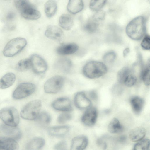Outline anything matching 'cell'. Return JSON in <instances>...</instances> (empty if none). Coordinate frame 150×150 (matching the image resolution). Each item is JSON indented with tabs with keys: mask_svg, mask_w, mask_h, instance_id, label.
<instances>
[{
	"mask_svg": "<svg viewBox=\"0 0 150 150\" xmlns=\"http://www.w3.org/2000/svg\"><path fill=\"white\" fill-rule=\"evenodd\" d=\"M146 22V18L144 16H140L135 18L126 26V32L127 35L133 40H140L145 33Z\"/></svg>",
	"mask_w": 150,
	"mask_h": 150,
	"instance_id": "cell-1",
	"label": "cell"
},
{
	"mask_svg": "<svg viewBox=\"0 0 150 150\" xmlns=\"http://www.w3.org/2000/svg\"><path fill=\"white\" fill-rule=\"evenodd\" d=\"M107 71L106 65L103 63L91 61L86 63L84 66L83 72L84 75L90 79H95L105 74Z\"/></svg>",
	"mask_w": 150,
	"mask_h": 150,
	"instance_id": "cell-2",
	"label": "cell"
},
{
	"mask_svg": "<svg viewBox=\"0 0 150 150\" xmlns=\"http://www.w3.org/2000/svg\"><path fill=\"white\" fill-rule=\"evenodd\" d=\"M26 40L21 37H17L10 40L6 44L3 51L4 56L8 57H13L20 52L26 46Z\"/></svg>",
	"mask_w": 150,
	"mask_h": 150,
	"instance_id": "cell-3",
	"label": "cell"
},
{
	"mask_svg": "<svg viewBox=\"0 0 150 150\" xmlns=\"http://www.w3.org/2000/svg\"><path fill=\"white\" fill-rule=\"evenodd\" d=\"M0 118L6 125L17 127L20 121L19 115L17 109L13 107H7L0 110Z\"/></svg>",
	"mask_w": 150,
	"mask_h": 150,
	"instance_id": "cell-4",
	"label": "cell"
},
{
	"mask_svg": "<svg viewBox=\"0 0 150 150\" xmlns=\"http://www.w3.org/2000/svg\"><path fill=\"white\" fill-rule=\"evenodd\" d=\"M41 107L40 100H35L27 103L22 109L21 116L22 118L28 120L36 119L40 114Z\"/></svg>",
	"mask_w": 150,
	"mask_h": 150,
	"instance_id": "cell-5",
	"label": "cell"
},
{
	"mask_svg": "<svg viewBox=\"0 0 150 150\" xmlns=\"http://www.w3.org/2000/svg\"><path fill=\"white\" fill-rule=\"evenodd\" d=\"M35 88V85L32 83H22L19 85L15 90L13 93L12 97L16 100L24 98L33 93Z\"/></svg>",
	"mask_w": 150,
	"mask_h": 150,
	"instance_id": "cell-6",
	"label": "cell"
},
{
	"mask_svg": "<svg viewBox=\"0 0 150 150\" xmlns=\"http://www.w3.org/2000/svg\"><path fill=\"white\" fill-rule=\"evenodd\" d=\"M64 82V79L62 76L59 75L53 76L48 79L45 83L44 90L48 93H56L61 89Z\"/></svg>",
	"mask_w": 150,
	"mask_h": 150,
	"instance_id": "cell-7",
	"label": "cell"
},
{
	"mask_svg": "<svg viewBox=\"0 0 150 150\" xmlns=\"http://www.w3.org/2000/svg\"><path fill=\"white\" fill-rule=\"evenodd\" d=\"M31 63V67L36 74H41L46 71L47 66L44 59L39 55L33 54L29 58Z\"/></svg>",
	"mask_w": 150,
	"mask_h": 150,
	"instance_id": "cell-8",
	"label": "cell"
},
{
	"mask_svg": "<svg viewBox=\"0 0 150 150\" xmlns=\"http://www.w3.org/2000/svg\"><path fill=\"white\" fill-rule=\"evenodd\" d=\"M21 131L17 127L6 124L0 125V137L10 138L17 140L21 138Z\"/></svg>",
	"mask_w": 150,
	"mask_h": 150,
	"instance_id": "cell-9",
	"label": "cell"
},
{
	"mask_svg": "<svg viewBox=\"0 0 150 150\" xmlns=\"http://www.w3.org/2000/svg\"><path fill=\"white\" fill-rule=\"evenodd\" d=\"M97 115V110L96 108L89 107L83 114L81 121L86 126H93L96 122Z\"/></svg>",
	"mask_w": 150,
	"mask_h": 150,
	"instance_id": "cell-10",
	"label": "cell"
},
{
	"mask_svg": "<svg viewBox=\"0 0 150 150\" xmlns=\"http://www.w3.org/2000/svg\"><path fill=\"white\" fill-rule=\"evenodd\" d=\"M52 106L55 109L62 111L69 112L73 109L70 100L65 97L56 99L53 102Z\"/></svg>",
	"mask_w": 150,
	"mask_h": 150,
	"instance_id": "cell-11",
	"label": "cell"
},
{
	"mask_svg": "<svg viewBox=\"0 0 150 150\" xmlns=\"http://www.w3.org/2000/svg\"><path fill=\"white\" fill-rule=\"evenodd\" d=\"M45 34L48 38L57 41L61 40L64 37V33L62 29L58 27L53 25L48 26Z\"/></svg>",
	"mask_w": 150,
	"mask_h": 150,
	"instance_id": "cell-12",
	"label": "cell"
},
{
	"mask_svg": "<svg viewBox=\"0 0 150 150\" xmlns=\"http://www.w3.org/2000/svg\"><path fill=\"white\" fill-rule=\"evenodd\" d=\"M74 103L76 106L81 109H83L90 107L91 102L90 100L82 92H79L75 95L74 98Z\"/></svg>",
	"mask_w": 150,
	"mask_h": 150,
	"instance_id": "cell-13",
	"label": "cell"
},
{
	"mask_svg": "<svg viewBox=\"0 0 150 150\" xmlns=\"http://www.w3.org/2000/svg\"><path fill=\"white\" fill-rule=\"evenodd\" d=\"M19 146L15 139L8 137H0V150H16Z\"/></svg>",
	"mask_w": 150,
	"mask_h": 150,
	"instance_id": "cell-14",
	"label": "cell"
},
{
	"mask_svg": "<svg viewBox=\"0 0 150 150\" xmlns=\"http://www.w3.org/2000/svg\"><path fill=\"white\" fill-rule=\"evenodd\" d=\"M88 139L84 136H78L72 139L71 149L72 150H82L85 149L88 144Z\"/></svg>",
	"mask_w": 150,
	"mask_h": 150,
	"instance_id": "cell-15",
	"label": "cell"
},
{
	"mask_svg": "<svg viewBox=\"0 0 150 150\" xmlns=\"http://www.w3.org/2000/svg\"><path fill=\"white\" fill-rule=\"evenodd\" d=\"M78 49V45L74 43L63 44L58 47L56 50L59 55H67L72 54L77 52Z\"/></svg>",
	"mask_w": 150,
	"mask_h": 150,
	"instance_id": "cell-16",
	"label": "cell"
},
{
	"mask_svg": "<svg viewBox=\"0 0 150 150\" xmlns=\"http://www.w3.org/2000/svg\"><path fill=\"white\" fill-rule=\"evenodd\" d=\"M20 12L21 16L23 18L28 20H36L41 16L40 12L33 5L23 10Z\"/></svg>",
	"mask_w": 150,
	"mask_h": 150,
	"instance_id": "cell-17",
	"label": "cell"
},
{
	"mask_svg": "<svg viewBox=\"0 0 150 150\" xmlns=\"http://www.w3.org/2000/svg\"><path fill=\"white\" fill-rule=\"evenodd\" d=\"M146 133V131L145 128L142 127H138L130 131L129 138L132 142L139 141L144 138Z\"/></svg>",
	"mask_w": 150,
	"mask_h": 150,
	"instance_id": "cell-18",
	"label": "cell"
},
{
	"mask_svg": "<svg viewBox=\"0 0 150 150\" xmlns=\"http://www.w3.org/2000/svg\"><path fill=\"white\" fill-rule=\"evenodd\" d=\"M16 79V75L13 73L8 72L5 74L0 79V88L3 89L10 87Z\"/></svg>",
	"mask_w": 150,
	"mask_h": 150,
	"instance_id": "cell-19",
	"label": "cell"
},
{
	"mask_svg": "<svg viewBox=\"0 0 150 150\" xmlns=\"http://www.w3.org/2000/svg\"><path fill=\"white\" fill-rule=\"evenodd\" d=\"M83 7V0H69L67 8L70 13L76 14L81 11Z\"/></svg>",
	"mask_w": 150,
	"mask_h": 150,
	"instance_id": "cell-20",
	"label": "cell"
},
{
	"mask_svg": "<svg viewBox=\"0 0 150 150\" xmlns=\"http://www.w3.org/2000/svg\"><path fill=\"white\" fill-rule=\"evenodd\" d=\"M59 24L64 29L70 30L73 25V20L72 17L68 14H63L59 17Z\"/></svg>",
	"mask_w": 150,
	"mask_h": 150,
	"instance_id": "cell-21",
	"label": "cell"
},
{
	"mask_svg": "<svg viewBox=\"0 0 150 150\" xmlns=\"http://www.w3.org/2000/svg\"><path fill=\"white\" fill-rule=\"evenodd\" d=\"M69 127L67 126H55L50 128L48 130L49 134L53 136H61L65 135L69 132Z\"/></svg>",
	"mask_w": 150,
	"mask_h": 150,
	"instance_id": "cell-22",
	"label": "cell"
},
{
	"mask_svg": "<svg viewBox=\"0 0 150 150\" xmlns=\"http://www.w3.org/2000/svg\"><path fill=\"white\" fill-rule=\"evenodd\" d=\"M100 22L92 16L88 20L84 25V29L88 33H94L98 29Z\"/></svg>",
	"mask_w": 150,
	"mask_h": 150,
	"instance_id": "cell-23",
	"label": "cell"
},
{
	"mask_svg": "<svg viewBox=\"0 0 150 150\" xmlns=\"http://www.w3.org/2000/svg\"><path fill=\"white\" fill-rule=\"evenodd\" d=\"M130 103L134 113L139 114L143 107L144 102L143 99L137 96H134L131 98Z\"/></svg>",
	"mask_w": 150,
	"mask_h": 150,
	"instance_id": "cell-24",
	"label": "cell"
},
{
	"mask_svg": "<svg viewBox=\"0 0 150 150\" xmlns=\"http://www.w3.org/2000/svg\"><path fill=\"white\" fill-rule=\"evenodd\" d=\"M44 139L40 137H36L31 139L27 144L26 148L28 150H39L45 145Z\"/></svg>",
	"mask_w": 150,
	"mask_h": 150,
	"instance_id": "cell-25",
	"label": "cell"
},
{
	"mask_svg": "<svg viewBox=\"0 0 150 150\" xmlns=\"http://www.w3.org/2000/svg\"><path fill=\"white\" fill-rule=\"evenodd\" d=\"M55 67L60 70L65 72H69L71 69L72 64L71 61L66 58H61L56 62Z\"/></svg>",
	"mask_w": 150,
	"mask_h": 150,
	"instance_id": "cell-26",
	"label": "cell"
},
{
	"mask_svg": "<svg viewBox=\"0 0 150 150\" xmlns=\"http://www.w3.org/2000/svg\"><path fill=\"white\" fill-rule=\"evenodd\" d=\"M57 9V2L54 0H48L45 5V11L46 16L49 18L53 16Z\"/></svg>",
	"mask_w": 150,
	"mask_h": 150,
	"instance_id": "cell-27",
	"label": "cell"
},
{
	"mask_svg": "<svg viewBox=\"0 0 150 150\" xmlns=\"http://www.w3.org/2000/svg\"><path fill=\"white\" fill-rule=\"evenodd\" d=\"M108 129L110 133H117L121 132L123 130L124 127L119 120L114 118L109 123Z\"/></svg>",
	"mask_w": 150,
	"mask_h": 150,
	"instance_id": "cell-28",
	"label": "cell"
},
{
	"mask_svg": "<svg viewBox=\"0 0 150 150\" xmlns=\"http://www.w3.org/2000/svg\"><path fill=\"white\" fill-rule=\"evenodd\" d=\"M16 69L18 71H25L31 67L29 58L23 59L19 61L16 65Z\"/></svg>",
	"mask_w": 150,
	"mask_h": 150,
	"instance_id": "cell-29",
	"label": "cell"
},
{
	"mask_svg": "<svg viewBox=\"0 0 150 150\" xmlns=\"http://www.w3.org/2000/svg\"><path fill=\"white\" fill-rule=\"evenodd\" d=\"M38 122L42 126H46L49 125L51 120L50 115L46 112L40 113L36 119Z\"/></svg>",
	"mask_w": 150,
	"mask_h": 150,
	"instance_id": "cell-30",
	"label": "cell"
},
{
	"mask_svg": "<svg viewBox=\"0 0 150 150\" xmlns=\"http://www.w3.org/2000/svg\"><path fill=\"white\" fill-rule=\"evenodd\" d=\"M106 1V0H91L89 4V8L93 11H98L103 8Z\"/></svg>",
	"mask_w": 150,
	"mask_h": 150,
	"instance_id": "cell-31",
	"label": "cell"
},
{
	"mask_svg": "<svg viewBox=\"0 0 150 150\" xmlns=\"http://www.w3.org/2000/svg\"><path fill=\"white\" fill-rule=\"evenodd\" d=\"M150 140L148 139H142L136 144L133 147L134 150H147L149 149Z\"/></svg>",
	"mask_w": 150,
	"mask_h": 150,
	"instance_id": "cell-32",
	"label": "cell"
},
{
	"mask_svg": "<svg viewBox=\"0 0 150 150\" xmlns=\"http://www.w3.org/2000/svg\"><path fill=\"white\" fill-rule=\"evenodd\" d=\"M130 69L127 67L122 68L118 72L117 74V79L119 83H123V81L126 76L131 73Z\"/></svg>",
	"mask_w": 150,
	"mask_h": 150,
	"instance_id": "cell-33",
	"label": "cell"
},
{
	"mask_svg": "<svg viewBox=\"0 0 150 150\" xmlns=\"http://www.w3.org/2000/svg\"><path fill=\"white\" fill-rule=\"evenodd\" d=\"M14 3L16 8L20 12L32 5L29 0H14Z\"/></svg>",
	"mask_w": 150,
	"mask_h": 150,
	"instance_id": "cell-34",
	"label": "cell"
},
{
	"mask_svg": "<svg viewBox=\"0 0 150 150\" xmlns=\"http://www.w3.org/2000/svg\"><path fill=\"white\" fill-rule=\"evenodd\" d=\"M137 80L136 76L131 72L125 77L123 84L127 87H130L135 84Z\"/></svg>",
	"mask_w": 150,
	"mask_h": 150,
	"instance_id": "cell-35",
	"label": "cell"
},
{
	"mask_svg": "<svg viewBox=\"0 0 150 150\" xmlns=\"http://www.w3.org/2000/svg\"><path fill=\"white\" fill-rule=\"evenodd\" d=\"M142 78L145 85H150V66L149 64L142 71Z\"/></svg>",
	"mask_w": 150,
	"mask_h": 150,
	"instance_id": "cell-36",
	"label": "cell"
},
{
	"mask_svg": "<svg viewBox=\"0 0 150 150\" xmlns=\"http://www.w3.org/2000/svg\"><path fill=\"white\" fill-rule=\"evenodd\" d=\"M72 118L71 114L68 113L60 114L57 118V122L59 124H64L70 120Z\"/></svg>",
	"mask_w": 150,
	"mask_h": 150,
	"instance_id": "cell-37",
	"label": "cell"
},
{
	"mask_svg": "<svg viewBox=\"0 0 150 150\" xmlns=\"http://www.w3.org/2000/svg\"><path fill=\"white\" fill-rule=\"evenodd\" d=\"M116 55L115 53L112 51L106 53L103 57L104 62L106 63H110L113 62L115 59Z\"/></svg>",
	"mask_w": 150,
	"mask_h": 150,
	"instance_id": "cell-38",
	"label": "cell"
},
{
	"mask_svg": "<svg viewBox=\"0 0 150 150\" xmlns=\"http://www.w3.org/2000/svg\"><path fill=\"white\" fill-rule=\"evenodd\" d=\"M142 47L146 50H149L150 49V38L148 35H146L144 37L141 43Z\"/></svg>",
	"mask_w": 150,
	"mask_h": 150,
	"instance_id": "cell-39",
	"label": "cell"
},
{
	"mask_svg": "<svg viewBox=\"0 0 150 150\" xmlns=\"http://www.w3.org/2000/svg\"><path fill=\"white\" fill-rule=\"evenodd\" d=\"M67 144L66 142L64 141H61L57 143L54 147L55 150H66Z\"/></svg>",
	"mask_w": 150,
	"mask_h": 150,
	"instance_id": "cell-40",
	"label": "cell"
},
{
	"mask_svg": "<svg viewBox=\"0 0 150 150\" xmlns=\"http://www.w3.org/2000/svg\"><path fill=\"white\" fill-rule=\"evenodd\" d=\"M15 16V14L13 12H10L7 14L6 19L8 21H12L14 19Z\"/></svg>",
	"mask_w": 150,
	"mask_h": 150,
	"instance_id": "cell-41",
	"label": "cell"
},
{
	"mask_svg": "<svg viewBox=\"0 0 150 150\" xmlns=\"http://www.w3.org/2000/svg\"><path fill=\"white\" fill-rule=\"evenodd\" d=\"M90 97L93 100L96 99L97 98V95L96 93L94 91H91L89 93Z\"/></svg>",
	"mask_w": 150,
	"mask_h": 150,
	"instance_id": "cell-42",
	"label": "cell"
},
{
	"mask_svg": "<svg viewBox=\"0 0 150 150\" xmlns=\"http://www.w3.org/2000/svg\"><path fill=\"white\" fill-rule=\"evenodd\" d=\"M126 137L124 135L120 136L119 138V141L121 142H124L126 141Z\"/></svg>",
	"mask_w": 150,
	"mask_h": 150,
	"instance_id": "cell-43",
	"label": "cell"
},
{
	"mask_svg": "<svg viewBox=\"0 0 150 150\" xmlns=\"http://www.w3.org/2000/svg\"><path fill=\"white\" fill-rule=\"evenodd\" d=\"M129 48H126L124 50L123 55L124 57H125L128 54L129 52Z\"/></svg>",
	"mask_w": 150,
	"mask_h": 150,
	"instance_id": "cell-44",
	"label": "cell"
}]
</instances>
